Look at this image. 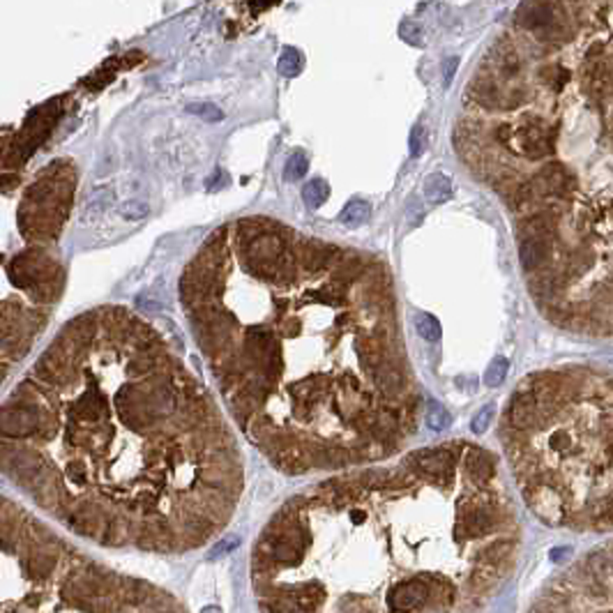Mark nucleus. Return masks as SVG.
Wrapping results in <instances>:
<instances>
[{
  "instance_id": "obj_1",
  "label": "nucleus",
  "mask_w": 613,
  "mask_h": 613,
  "mask_svg": "<svg viewBox=\"0 0 613 613\" xmlns=\"http://www.w3.org/2000/svg\"><path fill=\"white\" fill-rule=\"evenodd\" d=\"M0 475L65 531L157 556L213 542L245 487L224 406L123 305L67 321L0 399Z\"/></svg>"
},
{
  "instance_id": "obj_2",
  "label": "nucleus",
  "mask_w": 613,
  "mask_h": 613,
  "mask_svg": "<svg viewBox=\"0 0 613 613\" xmlns=\"http://www.w3.org/2000/svg\"><path fill=\"white\" fill-rule=\"evenodd\" d=\"M0 613H189L176 595L88 556L0 494Z\"/></svg>"
},
{
  "instance_id": "obj_3",
  "label": "nucleus",
  "mask_w": 613,
  "mask_h": 613,
  "mask_svg": "<svg viewBox=\"0 0 613 613\" xmlns=\"http://www.w3.org/2000/svg\"><path fill=\"white\" fill-rule=\"evenodd\" d=\"M528 503L535 510L537 517H542L547 524H556L565 514V501L560 498L558 489L547 482H535V487L526 489Z\"/></svg>"
},
{
  "instance_id": "obj_4",
  "label": "nucleus",
  "mask_w": 613,
  "mask_h": 613,
  "mask_svg": "<svg viewBox=\"0 0 613 613\" xmlns=\"http://www.w3.org/2000/svg\"><path fill=\"white\" fill-rule=\"evenodd\" d=\"M429 586L422 579H411V581H401L399 586L392 588V593L388 597V604L392 611L397 613H408L415 611L420 607H425V602L429 600Z\"/></svg>"
},
{
  "instance_id": "obj_5",
  "label": "nucleus",
  "mask_w": 613,
  "mask_h": 613,
  "mask_svg": "<svg viewBox=\"0 0 613 613\" xmlns=\"http://www.w3.org/2000/svg\"><path fill=\"white\" fill-rule=\"evenodd\" d=\"M415 471L427 475V478H448L454 466V457L450 450L445 448H434V450H418L408 457Z\"/></svg>"
},
{
  "instance_id": "obj_6",
  "label": "nucleus",
  "mask_w": 613,
  "mask_h": 613,
  "mask_svg": "<svg viewBox=\"0 0 613 613\" xmlns=\"http://www.w3.org/2000/svg\"><path fill=\"white\" fill-rule=\"evenodd\" d=\"M355 358H358L360 367L367 369L369 374L385 360V342L381 332H372V335H358L353 342Z\"/></svg>"
},
{
  "instance_id": "obj_7",
  "label": "nucleus",
  "mask_w": 613,
  "mask_h": 613,
  "mask_svg": "<svg viewBox=\"0 0 613 613\" xmlns=\"http://www.w3.org/2000/svg\"><path fill=\"white\" fill-rule=\"evenodd\" d=\"M519 143H521V153L526 157L540 160V157L554 150V132H547L540 125L524 127V130L519 132Z\"/></svg>"
},
{
  "instance_id": "obj_8",
  "label": "nucleus",
  "mask_w": 613,
  "mask_h": 613,
  "mask_svg": "<svg viewBox=\"0 0 613 613\" xmlns=\"http://www.w3.org/2000/svg\"><path fill=\"white\" fill-rule=\"evenodd\" d=\"M498 526V514L491 507H478L471 510L457 524V533L464 537H484Z\"/></svg>"
},
{
  "instance_id": "obj_9",
  "label": "nucleus",
  "mask_w": 613,
  "mask_h": 613,
  "mask_svg": "<svg viewBox=\"0 0 613 613\" xmlns=\"http://www.w3.org/2000/svg\"><path fill=\"white\" fill-rule=\"evenodd\" d=\"M537 422V397L533 392H521L510 406V425L519 431L535 427Z\"/></svg>"
},
{
  "instance_id": "obj_10",
  "label": "nucleus",
  "mask_w": 613,
  "mask_h": 613,
  "mask_svg": "<svg viewBox=\"0 0 613 613\" xmlns=\"http://www.w3.org/2000/svg\"><path fill=\"white\" fill-rule=\"evenodd\" d=\"M372 381L383 397H397L399 392L404 390V374L399 372V367H395L388 360H383L381 365L374 369Z\"/></svg>"
},
{
  "instance_id": "obj_11",
  "label": "nucleus",
  "mask_w": 613,
  "mask_h": 613,
  "mask_svg": "<svg viewBox=\"0 0 613 613\" xmlns=\"http://www.w3.org/2000/svg\"><path fill=\"white\" fill-rule=\"evenodd\" d=\"M549 259V240L544 238H524L519 245V261L526 272H533L544 266Z\"/></svg>"
},
{
  "instance_id": "obj_12",
  "label": "nucleus",
  "mask_w": 613,
  "mask_h": 613,
  "mask_svg": "<svg viewBox=\"0 0 613 613\" xmlns=\"http://www.w3.org/2000/svg\"><path fill=\"white\" fill-rule=\"evenodd\" d=\"M556 21V10L549 3H526L519 7V24L526 28H547Z\"/></svg>"
},
{
  "instance_id": "obj_13",
  "label": "nucleus",
  "mask_w": 613,
  "mask_h": 613,
  "mask_svg": "<svg viewBox=\"0 0 613 613\" xmlns=\"http://www.w3.org/2000/svg\"><path fill=\"white\" fill-rule=\"evenodd\" d=\"M466 471H468V475H471L473 482H478V484L489 482L496 473L494 457L480 448H471L466 454Z\"/></svg>"
},
{
  "instance_id": "obj_14",
  "label": "nucleus",
  "mask_w": 613,
  "mask_h": 613,
  "mask_svg": "<svg viewBox=\"0 0 613 613\" xmlns=\"http://www.w3.org/2000/svg\"><path fill=\"white\" fill-rule=\"evenodd\" d=\"M586 572L588 577L595 581V586L609 588L613 586V556L604 554V551H595L586 560Z\"/></svg>"
},
{
  "instance_id": "obj_15",
  "label": "nucleus",
  "mask_w": 613,
  "mask_h": 613,
  "mask_svg": "<svg viewBox=\"0 0 613 613\" xmlns=\"http://www.w3.org/2000/svg\"><path fill=\"white\" fill-rule=\"evenodd\" d=\"M452 194V183L448 176H443V173H431V176L425 180V196L427 201L431 203H445L450 199Z\"/></svg>"
},
{
  "instance_id": "obj_16",
  "label": "nucleus",
  "mask_w": 613,
  "mask_h": 613,
  "mask_svg": "<svg viewBox=\"0 0 613 613\" xmlns=\"http://www.w3.org/2000/svg\"><path fill=\"white\" fill-rule=\"evenodd\" d=\"M415 330H418V335L422 339H427V342H438L443 335V328L441 323H438V319L427 312L415 314Z\"/></svg>"
},
{
  "instance_id": "obj_17",
  "label": "nucleus",
  "mask_w": 613,
  "mask_h": 613,
  "mask_svg": "<svg viewBox=\"0 0 613 613\" xmlns=\"http://www.w3.org/2000/svg\"><path fill=\"white\" fill-rule=\"evenodd\" d=\"M369 215H372V210H369L365 201H351L339 219H342L344 226H362L369 219Z\"/></svg>"
},
{
  "instance_id": "obj_18",
  "label": "nucleus",
  "mask_w": 613,
  "mask_h": 613,
  "mask_svg": "<svg viewBox=\"0 0 613 613\" xmlns=\"http://www.w3.org/2000/svg\"><path fill=\"white\" fill-rule=\"evenodd\" d=\"M450 422H452V418H450V413L445 411V406L441 404V401L431 399L427 404V425H429V429L443 431V429L450 427Z\"/></svg>"
},
{
  "instance_id": "obj_19",
  "label": "nucleus",
  "mask_w": 613,
  "mask_h": 613,
  "mask_svg": "<svg viewBox=\"0 0 613 613\" xmlns=\"http://www.w3.org/2000/svg\"><path fill=\"white\" fill-rule=\"evenodd\" d=\"M512 549H514V542H507V540H498L494 544H489V547L482 551V563L496 567L498 563H503V558L512 554Z\"/></svg>"
},
{
  "instance_id": "obj_20",
  "label": "nucleus",
  "mask_w": 613,
  "mask_h": 613,
  "mask_svg": "<svg viewBox=\"0 0 613 613\" xmlns=\"http://www.w3.org/2000/svg\"><path fill=\"white\" fill-rule=\"evenodd\" d=\"M473 95H475V100H478V102L482 104V107H489V109L498 107V102H501V95H498V88H496L491 81H482L480 86H475Z\"/></svg>"
},
{
  "instance_id": "obj_21",
  "label": "nucleus",
  "mask_w": 613,
  "mask_h": 613,
  "mask_svg": "<svg viewBox=\"0 0 613 613\" xmlns=\"http://www.w3.org/2000/svg\"><path fill=\"white\" fill-rule=\"evenodd\" d=\"M507 360L505 358H496L491 360V365L487 367V372H484V385H489V388H498L505 376H507Z\"/></svg>"
},
{
  "instance_id": "obj_22",
  "label": "nucleus",
  "mask_w": 613,
  "mask_h": 613,
  "mask_svg": "<svg viewBox=\"0 0 613 613\" xmlns=\"http://www.w3.org/2000/svg\"><path fill=\"white\" fill-rule=\"evenodd\" d=\"M429 136H427V127L425 125H415L411 130V136H408V153L411 157H420L427 150Z\"/></svg>"
},
{
  "instance_id": "obj_23",
  "label": "nucleus",
  "mask_w": 613,
  "mask_h": 613,
  "mask_svg": "<svg viewBox=\"0 0 613 613\" xmlns=\"http://www.w3.org/2000/svg\"><path fill=\"white\" fill-rule=\"evenodd\" d=\"M328 194H330V189H328V185L323 183V180H312V183L305 185V201L312 208H319L321 203L328 199Z\"/></svg>"
},
{
  "instance_id": "obj_24",
  "label": "nucleus",
  "mask_w": 613,
  "mask_h": 613,
  "mask_svg": "<svg viewBox=\"0 0 613 613\" xmlns=\"http://www.w3.org/2000/svg\"><path fill=\"white\" fill-rule=\"evenodd\" d=\"M496 581V570H494V565H480V567H475L473 570V574H471V586L475 588V590H482V588H489L491 584H494Z\"/></svg>"
},
{
  "instance_id": "obj_25",
  "label": "nucleus",
  "mask_w": 613,
  "mask_h": 613,
  "mask_svg": "<svg viewBox=\"0 0 613 613\" xmlns=\"http://www.w3.org/2000/svg\"><path fill=\"white\" fill-rule=\"evenodd\" d=\"M399 35H401V40L413 44V47H420V44H422V26L418 24V21H413V19L401 21Z\"/></svg>"
},
{
  "instance_id": "obj_26",
  "label": "nucleus",
  "mask_w": 613,
  "mask_h": 613,
  "mask_svg": "<svg viewBox=\"0 0 613 613\" xmlns=\"http://www.w3.org/2000/svg\"><path fill=\"white\" fill-rule=\"evenodd\" d=\"M279 70H282L286 77H295L302 70V56L295 49H286L282 60H279Z\"/></svg>"
},
{
  "instance_id": "obj_27",
  "label": "nucleus",
  "mask_w": 613,
  "mask_h": 613,
  "mask_svg": "<svg viewBox=\"0 0 613 613\" xmlns=\"http://www.w3.org/2000/svg\"><path fill=\"white\" fill-rule=\"evenodd\" d=\"M494 413H496V408L489 404V406H484L478 415H475L473 422H471V429L475 431V434H484V431H487L491 418H494Z\"/></svg>"
},
{
  "instance_id": "obj_28",
  "label": "nucleus",
  "mask_w": 613,
  "mask_h": 613,
  "mask_svg": "<svg viewBox=\"0 0 613 613\" xmlns=\"http://www.w3.org/2000/svg\"><path fill=\"white\" fill-rule=\"evenodd\" d=\"M305 171H307V157L305 155H293L291 160H289V169H286V176H289L291 180H298V178H302L305 176Z\"/></svg>"
},
{
  "instance_id": "obj_29",
  "label": "nucleus",
  "mask_w": 613,
  "mask_h": 613,
  "mask_svg": "<svg viewBox=\"0 0 613 613\" xmlns=\"http://www.w3.org/2000/svg\"><path fill=\"white\" fill-rule=\"evenodd\" d=\"M556 289H558V284L551 275H542L540 279H535L533 282V291L537 295H551V293H556Z\"/></svg>"
},
{
  "instance_id": "obj_30",
  "label": "nucleus",
  "mask_w": 613,
  "mask_h": 613,
  "mask_svg": "<svg viewBox=\"0 0 613 613\" xmlns=\"http://www.w3.org/2000/svg\"><path fill=\"white\" fill-rule=\"evenodd\" d=\"M551 445H554V450L565 452L572 445V441H570V436H567L565 431H560V434H556L554 438H551Z\"/></svg>"
},
{
  "instance_id": "obj_31",
  "label": "nucleus",
  "mask_w": 613,
  "mask_h": 613,
  "mask_svg": "<svg viewBox=\"0 0 613 613\" xmlns=\"http://www.w3.org/2000/svg\"><path fill=\"white\" fill-rule=\"evenodd\" d=\"M570 556H572L570 547H558V549L551 551V563L560 565V563H565V560H570Z\"/></svg>"
},
{
  "instance_id": "obj_32",
  "label": "nucleus",
  "mask_w": 613,
  "mask_h": 613,
  "mask_svg": "<svg viewBox=\"0 0 613 613\" xmlns=\"http://www.w3.org/2000/svg\"><path fill=\"white\" fill-rule=\"evenodd\" d=\"M457 65H459V58H450V60H448V65H445V81H452L454 70H457Z\"/></svg>"
},
{
  "instance_id": "obj_33",
  "label": "nucleus",
  "mask_w": 613,
  "mask_h": 613,
  "mask_svg": "<svg viewBox=\"0 0 613 613\" xmlns=\"http://www.w3.org/2000/svg\"><path fill=\"white\" fill-rule=\"evenodd\" d=\"M496 136H498V139H501V141H510V136H512L510 125H501V127H498Z\"/></svg>"
},
{
  "instance_id": "obj_34",
  "label": "nucleus",
  "mask_w": 613,
  "mask_h": 613,
  "mask_svg": "<svg viewBox=\"0 0 613 613\" xmlns=\"http://www.w3.org/2000/svg\"><path fill=\"white\" fill-rule=\"evenodd\" d=\"M607 613H613V611H607Z\"/></svg>"
}]
</instances>
